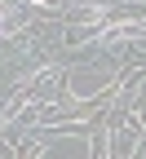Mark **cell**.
Segmentation results:
<instances>
[{"label":"cell","mask_w":146,"mask_h":159,"mask_svg":"<svg viewBox=\"0 0 146 159\" xmlns=\"http://www.w3.org/2000/svg\"><path fill=\"white\" fill-rule=\"evenodd\" d=\"M31 5H53V0H31Z\"/></svg>","instance_id":"1"}]
</instances>
